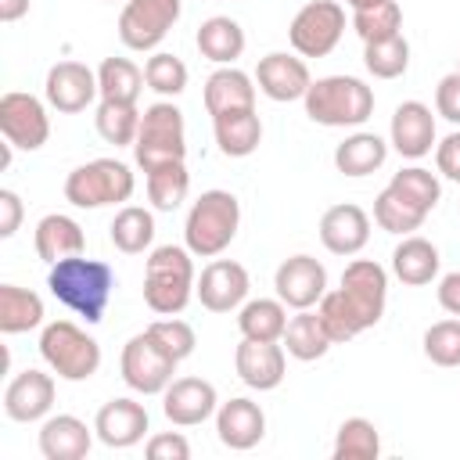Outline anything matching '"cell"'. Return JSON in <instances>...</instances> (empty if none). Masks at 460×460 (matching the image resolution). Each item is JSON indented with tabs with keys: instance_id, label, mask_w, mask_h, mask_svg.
Returning a JSON list of instances; mask_svg holds the SVG:
<instances>
[{
	"instance_id": "cell-1",
	"label": "cell",
	"mask_w": 460,
	"mask_h": 460,
	"mask_svg": "<svg viewBox=\"0 0 460 460\" xmlns=\"http://www.w3.org/2000/svg\"><path fill=\"white\" fill-rule=\"evenodd\" d=\"M47 288L61 305L79 313L86 323H97V320H104V309H108V298L115 288V270L101 259L68 255L50 266Z\"/></svg>"
},
{
	"instance_id": "cell-2",
	"label": "cell",
	"mask_w": 460,
	"mask_h": 460,
	"mask_svg": "<svg viewBox=\"0 0 460 460\" xmlns=\"http://www.w3.org/2000/svg\"><path fill=\"white\" fill-rule=\"evenodd\" d=\"M194 259L190 248L180 244H162L147 255L144 266V302L151 313L158 316H176L187 309V302L194 298Z\"/></svg>"
},
{
	"instance_id": "cell-3",
	"label": "cell",
	"mask_w": 460,
	"mask_h": 460,
	"mask_svg": "<svg viewBox=\"0 0 460 460\" xmlns=\"http://www.w3.org/2000/svg\"><path fill=\"white\" fill-rule=\"evenodd\" d=\"M302 104L316 126L345 129V126H363L374 115V90L356 75H323L313 79Z\"/></svg>"
},
{
	"instance_id": "cell-4",
	"label": "cell",
	"mask_w": 460,
	"mask_h": 460,
	"mask_svg": "<svg viewBox=\"0 0 460 460\" xmlns=\"http://www.w3.org/2000/svg\"><path fill=\"white\" fill-rule=\"evenodd\" d=\"M237 226H241V201L230 190H205L187 212L183 241L190 255L216 259L230 248V241L237 237Z\"/></svg>"
},
{
	"instance_id": "cell-5",
	"label": "cell",
	"mask_w": 460,
	"mask_h": 460,
	"mask_svg": "<svg viewBox=\"0 0 460 460\" xmlns=\"http://www.w3.org/2000/svg\"><path fill=\"white\" fill-rule=\"evenodd\" d=\"M133 158L144 172H151L155 165L187 158V126H183V111L172 101H155L144 108Z\"/></svg>"
},
{
	"instance_id": "cell-6",
	"label": "cell",
	"mask_w": 460,
	"mask_h": 460,
	"mask_svg": "<svg viewBox=\"0 0 460 460\" xmlns=\"http://www.w3.org/2000/svg\"><path fill=\"white\" fill-rule=\"evenodd\" d=\"M133 172L119 158H93L75 165L65 176V201L75 208H104V205H122L133 198Z\"/></svg>"
},
{
	"instance_id": "cell-7",
	"label": "cell",
	"mask_w": 460,
	"mask_h": 460,
	"mask_svg": "<svg viewBox=\"0 0 460 460\" xmlns=\"http://www.w3.org/2000/svg\"><path fill=\"white\" fill-rule=\"evenodd\" d=\"M40 356L61 381H86L101 367V345L72 320H50L43 327Z\"/></svg>"
},
{
	"instance_id": "cell-8",
	"label": "cell",
	"mask_w": 460,
	"mask_h": 460,
	"mask_svg": "<svg viewBox=\"0 0 460 460\" xmlns=\"http://www.w3.org/2000/svg\"><path fill=\"white\" fill-rule=\"evenodd\" d=\"M345 32V7L338 0H309L288 25V40L298 58H327Z\"/></svg>"
},
{
	"instance_id": "cell-9",
	"label": "cell",
	"mask_w": 460,
	"mask_h": 460,
	"mask_svg": "<svg viewBox=\"0 0 460 460\" xmlns=\"http://www.w3.org/2000/svg\"><path fill=\"white\" fill-rule=\"evenodd\" d=\"M338 295L349 305V313L356 316L359 331L374 327L385 316V302H388V273H385V266L374 262V259H352L345 266V273H341Z\"/></svg>"
},
{
	"instance_id": "cell-10",
	"label": "cell",
	"mask_w": 460,
	"mask_h": 460,
	"mask_svg": "<svg viewBox=\"0 0 460 460\" xmlns=\"http://www.w3.org/2000/svg\"><path fill=\"white\" fill-rule=\"evenodd\" d=\"M180 0H126L119 14V40L129 50H155L180 22Z\"/></svg>"
},
{
	"instance_id": "cell-11",
	"label": "cell",
	"mask_w": 460,
	"mask_h": 460,
	"mask_svg": "<svg viewBox=\"0 0 460 460\" xmlns=\"http://www.w3.org/2000/svg\"><path fill=\"white\" fill-rule=\"evenodd\" d=\"M119 370H122V381L140 392V395H158L169 388L172 381V370H176V359L165 356L155 338L144 331V334H133L126 345H122V356H119Z\"/></svg>"
},
{
	"instance_id": "cell-12",
	"label": "cell",
	"mask_w": 460,
	"mask_h": 460,
	"mask_svg": "<svg viewBox=\"0 0 460 460\" xmlns=\"http://www.w3.org/2000/svg\"><path fill=\"white\" fill-rule=\"evenodd\" d=\"M0 133L18 151H40L50 137V119L40 97L11 90L0 97Z\"/></svg>"
},
{
	"instance_id": "cell-13",
	"label": "cell",
	"mask_w": 460,
	"mask_h": 460,
	"mask_svg": "<svg viewBox=\"0 0 460 460\" xmlns=\"http://www.w3.org/2000/svg\"><path fill=\"white\" fill-rule=\"evenodd\" d=\"M273 288H277V298L288 309H313L327 295V270H323L320 259L302 252V255H291L277 266Z\"/></svg>"
},
{
	"instance_id": "cell-14",
	"label": "cell",
	"mask_w": 460,
	"mask_h": 460,
	"mask_svg": "<svg viewBox=\"0 0 460 460\" xmlns=\"http://www.w3.org/2000/svg\"><path fill=\"white\" fill-rule=\"evenodd\" d=\"M248 288H252V277H248V270L241 262H234V259H212L201 270V277L194 284V295H198V302L208 313H234V309L244 305Z\"/></svg>"
},
{
	"instance_id": "cell-15",
	"label": "cell",
	"mask_w": 460,
	"mask_h": 460,
	"mask_svg": "<svg viewBox=\"0 0 460 460\" xmlns=\"http://www.w3.org/2000/svg\"><path fill=\"white\" fill-rule=\"evenodd\" d=\"M43 93H47V104L58 108L61 115L86 111V108L101 97V90H97V72L86 68L83 61H58V65H50V72H47Z\"/></svg>"
},
{
	"instance_id": "cell-16",
	"label": "cell",
	"mask_w": 460,
	"mask_h": 460,
	"mask_svg": "<svg viewBox=\"0 0 460 460\" xmlns=\"http://www.w3.org/2000/svg\"><path fill=\"white\" fill-rule=\"evenodd\" d=\"M216 410H219V395H216V385L205 377H176L162 392V413L176 428L205 424Z\"/></svg>"
},
{
	"instance_id": "cell-17",
	"label": "cell",
	"mask_w": 460,
	"mask_h": 460,
	"mask_svg": "<svg viewBox=\"0 0 460 460\" xmlns=\"http://www.w3.org/2000/svg\"><path fill=\"white\" fill-rule=\"evenodd\" d=\"M255 83H259V90H262L270 101L288 104V101H302V97H305V90L313 86V75H309L305 58L273 50V54L259 58Z\"/></svg>"
},
{
	"instance_id": "cell-18",
	"label": "cell",
	"mask_w": 460,
	"mask_h": 460,
	"mask_svg": "<svg viewBox=\"0 0 460 460\" xmlns=\"http://www.w3.org/2000/svg\"><path fill=\"white\" fill-rule=\"evenodd\" d=\"M147 428H151V417H147L144 402L126 399V395L122 399H108L97 410V417H93V431H97V438L108 449H129V446H137L147 435Z\"/></svg>"
},
{
	"instance_id": "cell-19",
	"label": "cell",
	"mask_w": 460,
	"mask_h": 460,
	"mask_svg": "<svg viewBox=\"0 0 460 460\" xmlns=\"http://www.w3.org/2000/svg\"><path fill=\"white\" fill-rule=\"evenodd\" d=\"M234 370H237V377H241L248 388H255V392H273V388L284 381V370H288L284 345L241 338V345H237V352H234Z\"/></svg>"
},
{
	"instance_id": "cell-20",
	"label": "cell",
	"mask_w": 460,
	"mask_h": 460,
	"mask_svg": "<svg viewBox=\"0 0 460 460\" xmlns=\"http://www.w3.org/2000/svg\"><path fill=\"white\" fill-rule=\"evenodd\" d=\"M54 406V377L43 370H22L7 381L4 388V413L18 424H32L40 417H47Z\"/></svg>"
},
{
	"instance_id": "cell-21",
	"label": "cell",
	"mask_w": 460,
	"mask_h": 460,
	"mask_svg": "<svg viewBox=\"0 0 460 460\" xmlns=\"http://www.w3.org/2000/svg\"><path fill=\"white\" fill-rule=\"evenodd\" d=\"M388 144L402 155V158H424L435 147V115L424 101H402L392 111V126H388Z\"/></svg>"
},
{
	"instance_id": "cell-22",
	"label": "cell",
	"mask_w": 460,
	"mask_h": 460,
	"mask_svg": "<svg viewBox=\"0 0 460 460\" xmlns=\"http://www.w3.org/2000/svg\"><path fill=\"white\" fill-rule=\"evenodd\" d=\"M367 241H370V216L359 205L341 201L320 216V244L331 255H356L367 248Z\"/></svg>"
},
{
	"instance_id": "cell-23",
	"label": "cell",
	"mask_w": 460,
	"mask_h": 460,
	"mask_svg": "<svg viewBox=\"0 0 460 460\" xmlns=\"http://www.w3.org/2000/svg\"><path fill=\"white\" fill-rule=\"evenodd\" d=\"M216 435H219V442L226 449H237V453L255 449L262 442V435H266L262 406L244 399V395H237L230 402H219V410H216Z\"/></svg>"
},
{
	"instance_id": "cell-24",
	"label": "cell",
	"mask_w": 460,
	"mask_h": 460,
	"mask_svg": "<svg viewBox=\"0 0 460 460\" xmlns=\"http://www.w3.org/2000/svg\"><path fill=\"white\" fill-rule=\"evenodd\" d=\"M32 244H36V255H40L47 266H54V262H61V259H68V255H83V252H86V234H83V226H79L72 216L50 212V216H43V219L36 223Z\"/></svg>"
},
{
	"instance_id": "cell-25",
	"label": "cell",
	"mask_w": 460,
	"mask_h": 460,
	"mask_svg": "<svg viewBox=\"0 0 460 460\" xmlns=\"http://www.w3.org/2000/svg\"><path fill=\"white\" fill-rule=\"evenodd\" d=\"M93 435L79 417L72 413H58V417H47L43 428H40V453L47 460H83L93 446Z\"/></svg>"
},
{
	"instance_id": "cell-26",
	"label": "cell",
	"mask_w": 460,
	"mask_h": 460,
	"mask_svg": "<svg viewBox=\"0 0 460 460\" xmlns=\"http://www.w3.org/2000/svg\"><path fill=\"white\" fill-rule=\"evenodd\" d=\"M255 108V79L234 65H219L205 79V111L216 119L223 111H241Z\"/></svg>"
},
{
	"instance_id": "cell-27",
	"label": "cell",
	"mask_w": 460,
	"mask_h": 460,
	"mask_svg": "<svg viewBox=\"0 0 460 460\" xmlns=\"http://www.w3.org/2000/svg\"><path fill=\"white\" fill-rule=\"evenodd\" d=\"M212 133H216V144H219V151L226 158H248L262 144V122H259L255 108L216 115L212 119Z\"/></svg>"
},
{
	"instance_id": "cell-28",
	"label": "cell",
	"mask_w": 460,
	"mask_h": 460,
	"mask_svg": "<svg viewBox=\"0 0 460 460\" xmlns=\"http://www.w3.org/2000/svg\"><path fill=\"white\" fill-rule=\"evenodd\" d=\"M438 266H442L438 248H435L428 237H417V234L402 237V241L395 244V252H392V273H395L406 288H424V284H431V280L438 277Z\"/></svg>"
},
{
	"instance_id": "cell-29",
	"label": "cell",
	"mask_w": 460,
	"mask_h": 460,
	"mask_svg": "<svg viewBox=\"0 0 460 460\" xmlns=\"http://www.w3.org/2000/svg\"><path fill=\"white\" fill-rule=\"evenodd\" d=\"M194 43H198L201 58H208L216 65H234L244 54V29L226 14H212L198 25Z\"/></svg>"
},
{
	"instance_id": "cell-30",
	"label": "cell",
	"mask_w": 460,
	"mask_h": 460,
	"mask_svg": "<svg viewBox=\"0 0 460 460\" xmlns=\"http://www.w3.org/2000/svg\"><path fill=\"white\" fill-rule=\"evenodd\" d=\"M388 158V140L377 133H352L334 147V165L341 176H370L385 165Z\"/></svg>"
},
{
	"instance_id": "cell-31",
	"label": "cell",
	"mask_w": 460,
	"mask_h": 460,
	"mask_svg": "<svg viewBox=\"0 0 460 460\" xmlns=\"http://www.w3.org/2000/svg\"><path fill=\"white\" fill-rule=\"evenodd\" d=\"M280 341H284L288 356H295V359H302V363H313V359L327 356V349L334 345L331 334H327V327H323V320H320V313H313V309H298V313L288 320Z\"/></svg>"
},
{
	"instance_id": "cell-32",
	"label": "cell",
	"mask_w": 460,
	"mask_h": 460,
	"mask_svg": "<svg viewBox=\"0 0 460 460\" xmlns=\"http://www.w3.org/2000/svg\"><path fill=\"white\" fill-rule=\"evenodd\" d=\"M108 237L122 255H140L155 241V216L140 205H122L108 226Z\"/></svg>"
},
{
	"instance_id": "cell-33",
	"label": "cell",
	"mask_w": 460,
	"mask_h": 460,
	"mask_svg": "<svg viewBox=\"0 0 460 460\" xmlns=\"http://www.w3.org/2000/svg\"><path fill=\"white\" fill-rule=\"evenodd\" d=\"M43 323V298L18 284H0V331L22 334Z\"/></svg>"
},
{
	"instance_id": "cell-34",
	"label": "cell",
	"mask_w": 460,
	"mask_h": 460,
	"mask_svg": "<svg viewBox=\"0 0 460 460\" xmlns=\"http://www.w3.org/2000/svg\"><path fill=\"white\" fill-rule=\"evenodd\" d=\"M237 327L255 341H280L288 327V305L280 298H252L237 313Z\"/></svg>"
},
{
	"instance_id": "cell-35",
	"label": "cell",
	"mask_w": 460,
	"mask_h": 460,
	"mask_svg": "<svg viewBox=\"0 0 460 460\" xmlns=\"http://www.w3.org/2000/svg\"><path fill=\"white\" fill-rule=\"evenodd\" d=\"M144 83H147L144 72L129 58H104L101 68H97L101 101H129V104H137Z\"/></svg>"
},
{
	"instance_id": "cell-36",
	"label": "cell",
	"mask_w": 460,
	"mask_h": 460,
	"mask_svg": "<svg viewBox=\"0 0 460 460\" xmlns=\"http://www.w3.org/2000/svg\"><path fill=\"white\" fill-rule=\"evenodd\" d=\"M93 126H97L101 140H108L115 147H133L137 133H140V111L129 101H101Z\"/></svg>"
},
{
	"instance_id": "cell-37",
	"label": "cell",
	"mask_w": 460,
	"mask_h": 460,
	"mask_svg": "<svg viewBox=\"0 0 460 460\" xmlns=\"http://www.w3.org/2000/svg\"><path fill=\"white\" fill-rule=\"evenodd\" d=\"M147 180V198L158 212H172L183 205L187 190H190V172L183 162H165V165H155L151 172H144Z\"/></svg>"
},
{
	"instance_id": "cell-38",
	"label": "cell",
	"mask_w": 460,
	"mask_h": 460,
	"mask_svg": "<svg viewBox=\"0 0 460 460\" xmlns=\"http://www.w3.org/2000/svg\"><path fill=\"white\" fill-rule=\"evenodd\" d=\"M424 219H428V212L417 208L413 201H406L395 187H385L374 198V223L388 234H413V230H420Z\"/></svg>"
},
{
	"instance_id": "cell-39",
	"label": "cell",
	"mask_w": 460,
	"mask_h": 460,
	"mask_svg": "<svg viewBox=\"0 0 460 460\" xmlns=\"http://www.w3.org/2000/svg\"><path fill=\"white\" fill-rule=\"evenodd\" d=\"M381 453V435L374 420L367 417H349L341 420L334 435V460H377Z\"/></svg>"
},
{
	"instance_id": "cell-40",
	"label": "cell",
	"mask_w": 460,
	"mask_h": 460,
	"mask_svg": "<svg viewBox=\"0 0 460 460\" xmlns=\"http://www.w3.org/2000/svg\"><path fill=\"white\" fill-rule=\"evenodd\" d=\"M363 65L374 79H399L410 68V43L406 36H388V40H374L363 43Z\"/></svg>"
},
{
	"instance_id": "cell-41",
	"label": "cell",
	"mask_w": 460,
	"mask_h": 460,
	"mask_svg": "<svg viewBox=\"0 0 460 460\" xmlns=\"http://www.w3.org/2000/svg\"><path fill=\"white\" fill-rule=\"evenodd\" d=\"M352 29L363 43L399 36L402 32V7L395 0H385V4L367 7V11H352Z\"/></svg>"
},
{
	"instance_id": "cell-42",
	"label": "cell",
	"mask_w": 460,
	"mask_h": 460,
	"mask_svg": "<svg viewBox=\"0 0 460 460\" xmlns=\"http://www.w3.org/2000/svg\"><path fill=\"white\" fill-rule=\"evenodd\" d=\"M388 187H395L406 201H413V205L424 208V212H431V208L438 205V198H442L438 176H435L431 169H424V165H406V169H399Z\"/></svg>"
},
{
	"instance_id": "cell-43",
	"label": "cell",
	"mask_w": 460,
	"mask_h": 460,
	"mask_svg": "<svg viewBox=\"0 0 460 460\" xmlns=\"http://www.w3.org/2000/svg\"><path fill=\"white\" fill-rule=\"evenodd\" d=\"M144 79H147V86H151L155 93H162V97H180V93L187 90V65H183L176 54L158 50V54L147 58Z\"/></svg>"
},
{
	"instance_id": "cell-44",
	"label": "cell",
	"mask_w": 460,
	"mask_h": 460,
	"mask_svg": "<svg viewBox=\"0 0 460 460\" xmlns=\"http://www.w3.org/2000/svg\"><path fill=\"white\" fill-rule=\"evenodd\" d=\"M424 356L435 367H460V316L438 320L424 331Z\"/></svg>"
},
{
	"instance_id": "cell-45",
	"label": "cell",
	"mask_w": 460,
	"mask_h": 460,
	"mask_svg": "<svg viewBox=\"0 0 460 460\" xmlns=\"http://www.w3.org/2000/svg\"><path fill=\"white\" fill-rule=\"evenodd\" d=\"M147 334H151L155 345H158L165 356H172L176 363H183V359L194 352V345H198L194 327H190L187 320H176V316H165V320L147 323Z\"/></svg>"
},
{
	"instance_id": "cell-46",
	"label": "cell",
	"mask_w": 460,
	"mask_h": 460,
	"mask_svg": "<svg viewBox=\"0 0 460 460\" xmlns=\"http://www.w3.org/2000/svg\"><path fill=\"white\" fill-rule=\"evenodd\" d=\"M316 313H320V320H323V327H327V334H331V341H334V345H338V341H352L356 334H363V331H359V323H356V316H352V313H349V305L341 302L338 288H334V291H327V295L320 298Z\"/></svg>"
},
{
	"instance_id": "cell-47",
	"label": "cell",
	"mask_w": 460,
	"mask_h": 460,
	"mask_svg": "<svg viewBox=\"0 0 460 460\" xmlns=\"http://www.w3.org/2000/svg\"><path fill=\"white\" fill-rule=\"evenodd\" d=\"M144 453L151 460H190V442L180 431H158L147 438Z\"/></svg>"
},
{
	"instance_id": "cell-48",
	"label": "cell",
	"mask_w": 460,
	"mask_h": 460,
	"mask_svg": "<svg viewBox=\"0 0 460 460\" xmlns=\"http://www.w3.org/2000/svg\"><path fill=\"white\" fill-rule=\"evenodd\" d=\"M435 111L446 122L460 126V72H449V75L438 79V86H435Z\"/></svg>"
},
{
	"instance_id": "cell-49",
	"label": "cell",
	"mask_w": 460,
	"mask_h": 460,
	"mask_svg": "<svg viewBox=\"0 0 460 460\" xmlns=\"http://www.w3.org/2000/svg\"><path fill=\"white\" fill-rule=\"evenodd\" d=\"M435 165H438V172L446 180L460 183V129H453L449 137H442L435 144Z\"/></svg>"
},
{
	"instance_id": "cell-50",
	"label": "cell",
	"mask_w": 460,
	"mask_h": 460,
	"mask_svg": "<svg viewBox=\"0 0 460 460\" xmlns=\"http://www.w3.org/2000/svg\"><path fill=\"white\" fill-rule=\"evenodd\" d=\"M22 198L14 190H0V237H14L18 226H22Z\"/></svg>"
},
{
	"instance_id": "cell-51",
	"label": "cell",
	"mask_w": 460,
	"mask_h": 460,
	"mask_svg": "<svg viewBox=\"0 0 460 460\" xmlns=\"http://www.w3.org/2000/svg\"><path fill=\"white\" fill-rule=\"evenodd\" d=\"M438 305L449 316H460V270H453L438 280Z\"/></svg>"
},
{
	"instance_id": "cell-52",
	"label": "cell",
	"mask_w": 460,
	"mask_h": 460,
	"mask_svg": "<svg viewBox=\"0 0 460 460\" xmlns=\"http://www.w3.org/2000/svg\"><path fill=\"white\" fill-rule=\"evenodd\" d=\"M29 14V0H0V22H18Z\"/></svg>"
},
{
	"instance_id": "cell-53",
	"label": "cell",
	"mask_w": 460,
	"mask_h": 460,
	"mask_svg": "<svg viewBox=\"0 0 460 460\" xmlns=\"http://www.w3.org/2000/svg\"><path fill=\"white\" fill-rule=\"evenodd\" d=\"M352 11H367V7H377V4H385V0H345Z\"/></svg>"
},
{
	"instance_id": "cell-54",
	"label": "cell",
	"mask_w": 460,
	"mask_h": 460,
	"mask_svg": "<svg viewBox=\"0 0 460 460\" xmlns=\"http://www.w3.org/2000/svg\"><path fill=\"white\" fill-rule=\"evenodd\" d=\"M456 72H460V58H456Z\"/></svg>"
},
{
	"instance_id": "cell-55",
	"label": "cell",
	"mask_w": 460,
	"mask_h": 460,
	"mask_svg": "<svg viewBox=\"0 0 460 460\" xmlns=\"http://www.w3.org/2000/svg\"><path fill=\"white\" fill-rule=\"evenodd\" d=\"M111 4H115V0H111Z\"/></svg>"
}]
</instances>
